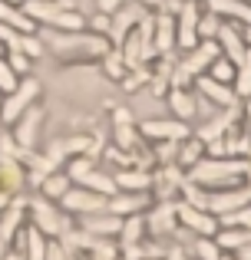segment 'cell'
Returning <instances> with one entry per match:
<instances>
[{"label":"cell","instance_id":"6da1fadb","mask_svg":"<svg viewBox=\"0 0 251 260\" xmlns=\"http://www.w3.org/2000/svg\"><path fill=\"white\" fill-rule=\"evenodd\" d=\"M40 40L46 50H53L60 59H103L109 50V40L93 30H50L40 26Z\"/></svg>","mask_w":251,"mask_h":260},{"label":"cell","instance_id":"7a4b0ae2","mask_svg":"<svg viewBox=\"0 0 251 260\" xmlns=\"http://www.w3.org/2000/svg\"><path fill=\"white\" fill-rule=\"evenodd\" d=\"M26 211H30V217H33V228L43 231L46 237H63L66 231H73V224H70V217L63 214V208H57V204L43 194L26 201Z\"/></svg>","mask_w":251,"mask_h":260},{"label":"cell","instance_id":"3957f363","mask_svg":"<svg viewBox=\"0 0 251 260\" xmlns=\"http://www.w3.org/2000/svg\"><path fill=\"white\" fill-rule=\"evenodd\" d=\"M37 95H40V83L33 76H23L13 92H7L4 99H0V122H4V125H13V122L37 102Z\"/></svg>","mask_w":251,"mask_h":260},{"label":"cell","instance_id":"277c9868","mask_svg":"<svg viewBox=\"0 0 251 260\" xmlns=\"http://www.w3.org/2000/svg\"><path fill=\"white\" fill-rule=\"evenodd\" d=\"M146 7L139 4V0H126L123 7H119L116 13H113V23H109V33H106V40H109V46H123V40L129 37V33L135 30V23H139L142 17H146Z\"/></svg>","mask_w":251,"mask_h":260},{"label":"cell","instance_id":"5b68a950","mask_svg":"<svg viewBox=\"0 0 251 260\" xmlns=\"http://www.w3.org/2000/svg\"><path fill=\"white\" fill-rule=\"evenodd\" d=\"M199 17H202V7L195 0H185L182 10L175 13V50L185 53L199 43Z\"/></svg>","mask_w":251,"mask_h":260},{"label":"cell","instance_id":"8992f818","mask_svg":"<svg viewBox=\"0 0 251 260\" xmlns=\"http://www.w3.org/2000/svg\"><path fill=\"white\" fill-rule=\"evenodd\" d=\"M139 135L142 139H152V142H182L192 135V128H188V122H179V119H146L139 122Z\"/></svg>","mask_w":251,"mask_h":260},{"label":"cell","instance_id":"52a82bcc","mask_svg":"<svg viewBox=\"0 0 251 260\" xmlns=\"http://www.w3.org/2000/svg\"><path fill=\"white\" fill-rule=\"evenodd\" d=\"M106 201L109 198L106 194H96V191L90 188H70L63 198H60V208L66 211V214H96V211H106Z\"/></svg>","mask_w":251,"mask_h":260},{"label":"cell","instance_id":"ba28073f","mask_svg":"<svg viewBox=\"0 0 251 260\" xmlns=\"http://www.w3.org/2000/svg\"><path fill=\"white\" fill-rule=\"evenodd\" d=\"M175 217H179L182 228L195 231L199 237H215V234H218V217L208 214L205 208H195V204L182 201V204H175Z\"/></svg>","mask_w":251,"mask_h":260},{"label":"cell","instance_id":"9c48e42d","mask_svg":"<svg viewBox=\"0 0 251 260\" xmlns=\"http://www.w3.org/2000/svg\"><path fill=\"white\" fill-rule=\"evenodd\" d=\"M195 95L205 102H212V106L218 109H228V106H238V99H235V89L228 83H218V79H212L208 73H202V76H195Z\"/></svg>","mask_w":251,"mask_h":260},{"label":"cell","instance_id":"30bf717a","mask_svg":"<svg viewBox=\"0 0 251 260\" xmlns=\"http://www.w3.org/2000/svg\"><path fill=\"white\" fill-rule=\"evenodd\" d=\"M40 122H43V109L30 106L17 122H13V142H17L23 152H33L37 145V132H40Z\"/></svg>","mask_w":251,"mask_h":260},{"label":"cell","instance_id":"8fae6325","mask_svg":"<svg viewBox=\"0 0 251 260\" xmlns=\"http://www.w3.org/2000/svg\"><path fill=\"white\" fill-rule=\"evenodd\" d=\"M241 119V109L238 106H228V109H218V112L212 115V119L205 122V125H199V132H192L195 139H202L208 145V142H215V139H221V135L228 132V128L235 125V122Z\"/></svg>","mask_w":251,"mask_h":260},{"label":"cell","instance_id":"7c38bea8","mask_svg":"<svg viewBox=\"0 0 251 260\" xmlns=\"http://www.w3.org/2000/svg\"><path fill=\"white\" fill-rule=\"evenodd\" d=\"M215 43H218L221 56H228L235 66H238L241 59H245V53H248L245 40H241V33H238V23H232V20H221V26H218V37H215Z\"/></svg>","mask_w":251,"mask_h":260},{"label":"cell","instance_id":"4fadbf2b","mask_svg":"<svg viewBox=\"0 0 251 260\" xmlns=\"http://www.w3.org/2000/svg\"><path fill=\"white\" fill-rule=\"evenodd\" d=\"M146 208H149V191H116V194L106 201V211H109V214H119V217L142 214Z\"/></svg>","mask_w":251,"mask_h":260},{"label":"cell","instance_id":"5bb4252c","mask_svg":"<svg viewBox=\"0 0 251 260\" xmlns=\"http://www.w3.org/2000/svg\"><path fill=\"white\" fill-rule=\"evenodd\" d=\"M119 228H123V217L119 214H109V211H96V214H83V231L93 237H119Z\"/></svg>","mask_w":251,"mask_h":260},{"label":"cell","instance_id":"9a60e30c","mask_svg":"<svg viewBox=\"0 0 251 260\" xmlns=\"http://www.w3.org/2000/svg\"><path fill=\"white\" fill-rule=\"evenodd\" d=\"M152 43L159 56L175 53V17L172 13H152Z\"/></svg>","mask_w":251,"mask_h":260},{"label":"cell","instance_id":"2e32d148","mask_svg":"<svg viewBox=\"0 0 251 260\" xmlns=\"http://www.w3.org/2000/svg\"><path fill=\"white\" fill-rule=\"evenodd\" d=\"M165 99H169V109H172V119L188 122L199 115V95H195V89H175L172 86L165 92Z\"/></svg>","mask_w":251,"mask_h":260},{"label":"cell","instance_id":"e0dca14e","mask_svg":"<svg viewBox=\"0 0 251 260\" xmlns=\"http://www.w3.org/2000/svg\"><path fill=\"white\" fill-rule=\"evenodd\" d=\"M208 13L221 20H232V23H251V4L245 0H205Z\"/></svg>","mask_w":251,"mask_h":260},{"label":"cell","instance_id":"ac0fdd59","mask_svg":"<svg viewBox=\"0 0 251 260\" xmlns=\"http://www.w3.org/2000/svg\"><path fill=\"white\" fill-rule=\"evenodd\" d=\"M175 221H179V217H175V201H159L152 208V214L146 217V228L162 237V234H169V231H175Z\"/></svg>","mask_w":251,"mask_h":260},{"label":"cell","instance_id":"d6986e66","mask_svg":"<svg viewBox=\"0 0 251 260\" xmlns=\"http://www.w3.org/2000/svg\"><path fill=\"white\" fill-rule=\"evenodd\" d=\"M113 181H116V191H152V172H142V168H119Z\"/></svg>","mask_w":251,"mask_h":260},{"label":"cell","instance_id":"ffe728a7","mask_svg":"<svg viewBox=\"0 0 251 260\" xmlns=\"http://www.w3.org/2000/svg\"><path fill=\"white\" fill-rule=\"evenodd\" d=\"M0 23L13 26L17 33H37V23L23 13V7L10 4V0H0Z\"/></svg>","mask_w":251,"mask_h":260},{"label":"cell","instance_id":"44dd1931","mask_svg":"<svg viewBox=\"0 0 251 260\" xmlns=\"http://www.w3.org/2000/svg\"><path fill=\"white\" fill-rule=\"evenodd\" d=\"M205 158V142L202 139H195V135H188V139H182L179 142V155H175V165L179 168H192V165H199V161Z\"/></svg>","mask_w":251,"mask_h":260},{"label":"cell","instance_id":"7402d4cb","mask_svg":"<svg viewBox=\"0 0 251 260\" xmlns=\"http://www.w3.org/2000/svg\"><path fill=\"white\" fill-rule=\"evenodd\" d=\"M20 234H23V247H20V250H23L26 260H43L46 257V244H50V241H46L43 231H37L33 224H26Z\"/></svg>","mask_w":251,"mask_h":260},{"label":"cell","instance_id":"603a6c76","mask_svg":"<svg viewBox=\"0 0 251 260\" xmlns=\"http://www.w3.org/2000/svg\"><path fill=\"white\" fill-rule=\"evenodd\" d=\"M70 188H73V178L66 175V172H50V175L43 178V184H40V194L50 198V201H60Z\"/></svg>","mask_w":251,"mask_h":260},{"label":"cell","instance_id":"cb8c5ba5","mask_svg":"<svg viewBox=\"0 0 251 260\" xmlns=\"http://www.w3.org/2000/svg\"><path fill=\"white\" fill-rule=\"evenodd\" d=\"M142 234H146V217L142 214L123 217V228H119V244H123V247H129V244H142Z\"/></svg>","mask_w":251,"mask_h":260},{"label":"cell","instance_id":"d4e9b609","mask_svg":"<svg viewBox=\"0 0 251 260\" xmlns=\"http://www.w3.org/2000/svg\"><path fill=\"white\" fill-rule=\"evenodd\" d=\"M103 73H106V79H113V83H119V79L129 73L123 53H119L116 46H109V50H106V56H103Z\"/></svg>","mask_w":251,"mask_h":260},{"label":"cell","instance_id":"484cf974","mask_svg":"<svg viewBox=\"0 0 251 260\" xmlns=\"http://www.w3.org/2000/svg\"><path fill=\"white\" fill-rule=\"evenodd\" d=\"M235 73H238V66H235L228 56H215L212 66H208V76L218 79V83H228V86L235 83Z\"/></svg>","mask_w":251,"mask_h":260},{"label":"cell","instance_id":"4316f807","mask_svg":"<svg viewBox=\"0 0 251 260\" xmlns=\"http://www.w3.org/2000/svg\"><path fill=\"white\" fill-rule=\"evenodd\" d=\"M149 76H152V66H139V70H129L119 79V86H123V92H139L142 86H149Z\"/></svg>","mask_w":251,"mask_h":260},{"label":"cell","instance_id":"83f0119b","mask_svg":"<svg viewBox=\"0 0 251 260\" xmlns=\"http://www.w3.org/2000/svg\"><path fill=\"white\" fill-rule=\"evenodd\" d=\"M175 155H179V142H155V152H152V158H155V165H175Z\"/></svg>","mask_w":251,"mask_h":260},{"label":"cell","instance_id":"f1b7e54d","mask_svg":"<svg viewBox=\"0 0 251 260\" xmlns=\"http://www.w3.org/2000/svg\"><path fill=\"white\" fill-rule=\"evenodd\" d=\"M218 26H221V17L202 10V17H199V40H215L218 37Z\"/></svg>","mask_w":251,"mask_h":260},{"label":"cell","instance_id":"f546056e","mask_svg":"<svg viewBox=\"0 0 251 260\" xmlns=\"http://www.w3.org/2000/svg\"><path fill=\"white\" fill-rule=\"evenodd\" d=\"M4 59L10 63V70L17 73V76H26V73H30V63H33V59L26 56L23 50H7V53H4Z\"/></svg>","mask_w":251,"mask_h":260},{"label":"cell","instance_id":"4dcf8cb0","mask_svg":"<svg viewBox=\"0 0 251 260\" xmlns=\"http://www.w3.org/2000/svg\"><path fill=\"white\" fill-rule=\"evenodd\" d=\"M23 76H17V73L10 70V63H7V59H0V95H7V92H13V89H17V83Z\"/></svg>","mask_w":251,"mask_h":260},{"label":"cell","instance_id":"1f68e13d","mask_svg":"<svg viewBox=\"0 0 251 260\" xmlns=\"http://www.w3.org/2000/svg\"><path fill=\"white\" fill-rule=\"evenodd\" d=\"M20 50L33 59V56H43L46 46H43V40H40V33H23V37H20Z\"/></svg>","mask_w":251,"mask_h":260},{"label":"cell","instance_id":"d6a6232c","mask_svg":"<svg viewBox=\"0 0 251 260\" xmlns=\"http://www.w3.org/2000/svg\"><path fill=\"white\" fill-rule=\"evenodd\" d=\"M172 89V79L165 76V73H152L149 76V92L152 95H159V99H165V92Z\"/></svg>","mask_w":251,"mask_h":260},{"label":"cell","instance_id":"836d02e7","mask_svg":"<svg viewBox=\"0 0 251 260\" xmlns=\"http://www.w3.org/2000/svg\"><path fill=\"white\" fill-rule=\"evenodd\" d=\"M109 23H113V17H109V13H103V10H96L93 17H86V26H93V33H99V37L109 33Z\"/></svg>","mask_w":251,"mask_h":260},{"label":"cell","instance_id":"e575fe53","mask_svg":"<svg viewBox=\"0 0 251 260\" xmlns=\"http://www.w3.org/2000/svg\"><path fill=\"white\" fill-rule=\"evenodd\" d=\"M73 254H70V247H66L63 241H50L46 244V257L43 260H70Z\"/></svg>","mask_w":251,"mask_h":260},{"label":"cell","instance_id":"d590c367","mask_svg":"<svg viewBox=\"0 0 251 260\" xmlns=\"http://www.w3.org/2000/svg\"><path fill=\"white\" fill-rule=\"evenodd\" d=\"M123 4H126V0H96V10H103V13H109V17H113Z\"/></svg>","mask_w":251,"mask_h":260},{"label":"cell","instance_id":"8d00e7d4","mask_svg":"<svg viewBox=\"0 0 251 260\" xmlns=\"http://www.w3.org/2000/svg\"><path fill=\"white\" fill-rule=\"evenodd\" d=\"M238 33L245 40V46H251V23H238Z\"/></svg>","mask_w":251,"mask_h":260},{"label":"cell","instance_id":"74e56055","mask_svg":"<svg viewBox=\"0 0 251 260\" xmlns=\"http://www.w3.org/2000/svg\"><path fill=\"white\" fill-rule=\"evenodd\" d=\"M0 260H26V257H23V254H20V250H13V247H10V250H7V254H4V257H0Z\"/></svg>","mask_w":251,"mask_h":260},{"label":"cell","instance_id":"f35d334b","mask_svg":"<svg viewBox=\"0 0 251 260\" xmlns=\"http://www.w3.org/2000/svg\"><path fill=\"white\" fill-rule=\"evenodd\" d=\"M245 125H248V135H251V99H245Z\"/></svg>","mask_w":251,"mask_h":260},{"label":"cell","instance_id":"ab89813d","mask_svg":"<svg viewBox=\"0 0 251 260\" xmlns=\"http://www.w3.org/2000/svg\"><path fill=\"white\" fill-rule=\"evenodd\" d=\"M7 250H10V244H7V237H4V231H0V257L7 254Z\"/></svg>","mask_w":251,"mask_h":260},{"label":"cell","instance_id":"60d3db41","mask_svg":"<svg viewBox=\"0 0 251 260\" xmlns=\"http://www.w3.org/2000/svg\"><path fill=\"white\" fill-rule=\"evenodd\" d=\"M7 201H10V194H4V191H0V214H4V208H7Z\"/></svg>","mask_w":251,"mask_h":260},{"label":"cell","instance_id":"b9f144b4","mask_svg":"<svg viewBox=\"0 0 251 260\" xmlns=\"http://www.w3.org/2000/svg\"><path fill=\"white\" fill-rule=\"evenodd\" d=\"M4 53H7V50H4V43H0V59H4Z\"/></svg>","mask_w":251,"mask_h":260},{"label":"cell","instance_id":"7bdbcfd3","mask_svg":"<svg viewBox=\"0 0 251 260\" xmlns=\"http://www.w3.org/2000/svg\"><path fill=\"white\" fill-rule=\"evenodd\" d=\"M146 260H162V257H146Z\"/></svg>","mask_w":251,"mask_h":260},{"label":"cell","instance_id":"ee69618b","mask_svg":"<svg viewBox=\"0 0 251 260\" xmlns=\"http://www.w3.org/2000/svg\"><path fill=\"white\" fill-rule=\"evenodd\" d=\"M10 4H23V0H10Z\"/></svg>","mask_w":251,"mask_h":260},{"label":"cell","instance_id":"f6af8a7d","mask_svg":"<svg viewBox=\"0 0 251 260\" xmlns=\"http://www.w3.org/2000/svg\"><path fill=\"white\" fill-rule=\"evenodd\" d=\"M245 4H251V0H245Z\"/></svg>","mask_w":251,"mask_h":260},{"label":"cell","instance_id":"bcb514c9","mask_svg":"<svg viewBox=\"0 0 251 260\" xmlns=\"http://www.w3.org/2000/svg\"><path fill=\"white\" fill-rule=\"evenodd\" d=\"M0 99H4V95H0Z\"/></svg>","mask_w":251,"mask_h":260}]
</instances>
